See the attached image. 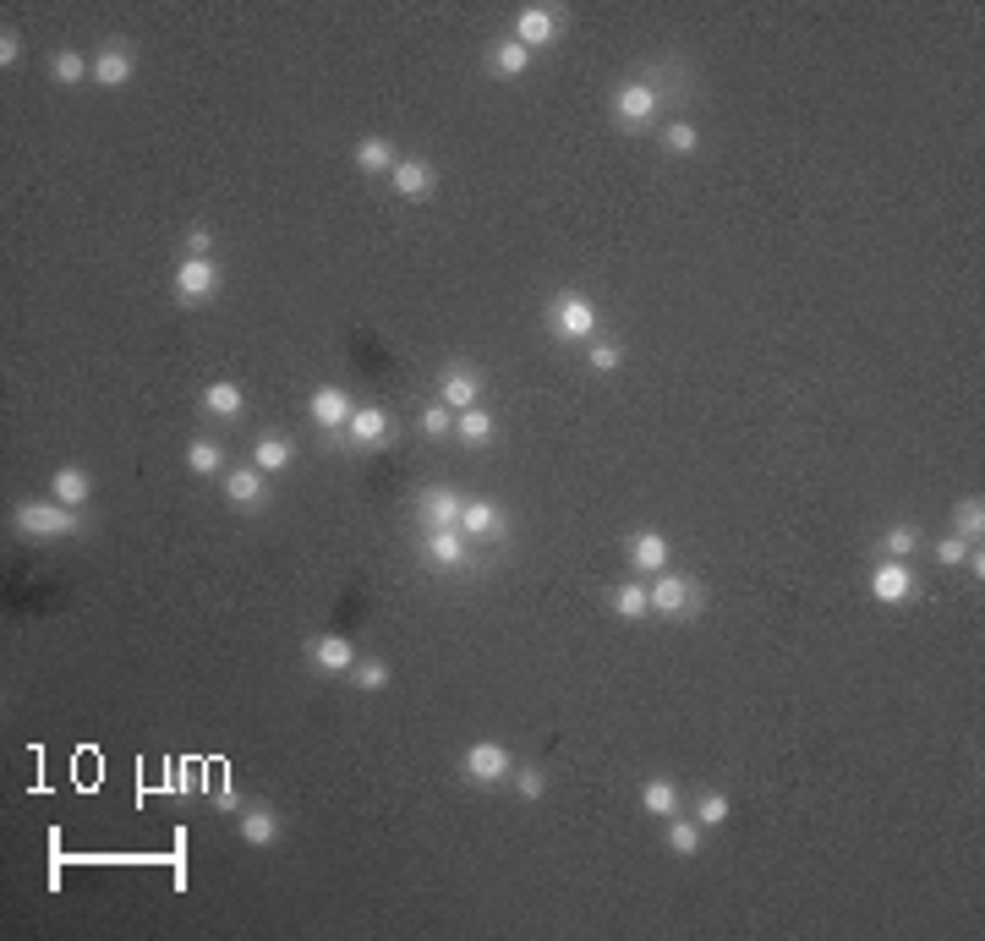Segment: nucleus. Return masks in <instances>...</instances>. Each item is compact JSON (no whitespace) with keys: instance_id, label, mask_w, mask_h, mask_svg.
<instances>
[{"instance_id":"43","label":"nucleus","mask_w":985,"mask_h":941,"mask_svg":"<svg viewBox=\"0 0 985 941\" xmlns=\"http://www.w3.org/2000/svg\"><path fill=\"white\" fill-rule=\"evenodd\" d=\"M219 810H241V794H236V783H219Z\"/></svg>"},{"instance_id":"28","label":"nucleus","mask_w":985,"mask_h":941,"mask_svg":"<svg viewBox=\"0 0 985 941\" xmlns=\"http://www.w3.org/2000/svg\"><path fill=\"white\" fill-rule=\"evenodd\" d=\"M252 466H258V471H285V466H291V444H285V438H258Z\"/></svg>"},{"instance_id":"31","label":"nucleus","mask_w":985,"mask_h":941,"mask_svg":"<svg viewBox=\"0 0 985 941\" xmlns=\"http://www.w3.org/2000/svg\"><path fill=\"white\" fill-rule=\"evenodd\" d=\"M493 66H498L504 77H520V72L531 66V50H526V44L509 39V44H498V50H493Z\"/></svg>"},{"instance_id":"24","label":"nucleus","mask_w":985,"mask_h":941,"mask_svg":"<svg viewBox=\"0 0 985 941\" xmlns=\"http://www.w3.org/2000/svg\"><path fill=\"white\" fill-rule=\"evenodd\" d=\"M187 471H197V476H219V471H225V449H219L214 438H197V444L187 449Z\"/></svg>"},{"instance_id":"5","label":"nucleus","mask_w":985,"mask_h":941,"mask_svg":"<svg viewBox=\"0 0 985 941\" xmlns=\"http://www.w3.org/2000/svg\"><path fill=\"white\" fill-rule=\"evenodd\" d=\"M553 39H559V17H553L548 6H526L515 17V44H526V50H548Z\"/></svg>"},{"instance_id":"25","label":"nucleus","mask_w":985,"mask_h":941,"mask_svg":"<svg viewBox=\"0 0 985 941\" xmlns=\"http://www.w3.org/2000/svg\"><path fill=\"white\" fill-rule=\"evenodd\" d=\"M455 433L466 438V444H493V416L482 411V405H471V411H460V422H455Z\"/></svg>"},{"instance_id":"11","label":"nucleus","mask_w":985,"mask_h":941,"mask_svg":"<svg viewBox=\"0 0 985 941\" xmlns=\"http://www.w3.org/2000/svg\"><path fill=\"white\" fill-rule=\"evenodd\" d=\"M351 411H356V405H351V394H345V389H318V394H312V422H318V427H345V422H351Z\"/></svg>"},{"instance_id":"14","label":"nucleus","mask_w":985,"mask_h":941,"mask_svg":"<svg viewBox=\"0 0 985 941\" xmlns=\"http://www.w3.org/2000/svg\"><path fill=\"white\" fill-rule=\"evenodd\" d=\"M482 394V378L471 373V367H449L444 373V405H455V411H471Z\"/></svg>"},{"instance_id":"10","label":"nucleus","mask_w":985,"mask_h":941,"mask_svg":"<svg viewBox=\"0 0 985 941\" xmlns=\"http://www.w3.org/2000/svg\"><path fill=\"white\" fill-rule=\"evenodd\" d=\"M88 487H94V482H88L83 466H61V471L50 476V498H55V504H66V509L88 504Z\"/></svg>"},{"instance_id":"41","label":"nucleus","mask_w":985,"mask_h":941,"mask_svg":"<svg viewBox=\"0 0 985 941\" xmlns=\"http://www.w3.org/2000/svg\"><path fill=\"white\" fill-rule=\"evenodd\" d=\"M22 61V39H17V33H0V66H17Z\"/></svg>"},{"instance_id":"15","label":"nucleus","mask_w":985,"mask_h":941,"mask_svg":"<svg viewBox=\"0 0 985 941\" xmlns=\"http://www.w3.org/2000/svg\"><path fill=\"white\" fill-rule=\"evenodd\" d=\"M389 181H394V192L400 197H422L427 187H433V165H427V159H400V165L389 170Z\"/></svg>"},{"instance_id":"30","label":"nucleus","mask_w":985,"mask_h":941,"mask_svg":"<svg viewBox=\"0 0 985 941\" xmlns=\"http://www.w3.org/2000/svg\"><path fill=\"white\" fill-rule=\"evenodd\" d=\"M668 848H674V854H695V848H701V821L668 816Z\"/></svg>"},{"instance_id":"12","label":"nucleus","mask_w":985,"mask_h":941,"mask_svg":"<svg viewBox=\"0 0 985 941\" xmlns=\"http://www.w3.org/2000/svg\"><path fill=\"white\" fill-rule=\"evenodd\" d=\"M460 509H466V504H460L449 487H427V493H422V520H427L433 531H438V526H460Z\"/></svg>"},{"instance_id":"2","label":"nucleus","mask_w":985,"mask_h":941,"mask_svg":"<svg viewBox=\"0 0 985 941\" xmlns=\"http://www.w3.org/2000/svg\"><path fill=\"white\" fill-rule=\"evenodd\" d=\"M553 329H559L564 340H591V329H597V307H591L586 296H575V290H564V296L553 301Z\"/></svg>"},{"instance_id":"9","label":"nucleus","mask_w":985,"mask_h":941,"mask_svg":"<svg viewBox=\"0 0 985 941\" xmlns=\"http://www.w3.org/2000/svg\"><path fill=\"white\" fill-rule=\"evenodd\" d=\"M460 537H504V509L498 504H466L460 509Z\"/></svg>"},{"instance_id":"33","label":"nucleus","mask_w":985,"mask_h":941,"mask_svg":"<svg viewBox=\"0 0 985 941\" xmlns=\"http://www.w3.org/2000/svg\"><path fill=\"white\" fill-rule=\"evenodd\" d=\"M695 821H701V827H723V821H728V794H701Z\"/></svg>"},{"instance_id":"38","label":"nucleus","mask_w":985,"mask_h":941,"mask_svg":"<svg viewBox=\"0 0 985 941\" xmlns=\"http://www.w3.org/2000/svg\"><path fill=\"white\" fill-rule=\"evenodd\" d=\"M936 559H942V564H964L969 559V542L964 537H942V542H936Z\"/></svg>"},{"instance_id":"26","label":"nucleus","mask_w":985,"mask_h":941,"mask_svg":"<svg viewBox=\"0 0 985 941\" xmlns=\"http://www.w3.org/2000/svg\"><path fill=\"white\" fill-rule=\"evenodd\" d=\"M980 531H985V504H980V498H964V504L953 509V537L975 542Z\"/></svg>"},{"instance_id":"32","label":"nucleus","mask_w":985,"mask_h":941,"mask_svg":"<svg viewBox=\"0 0 985 941\" xmlns=\"http://www.w3.org/2000/svg\"><path fill=\"white\" fill-rule=\"evenodd\" d=\"M83 77H94V61H83L77 50L55 55V83H83Z\"/></svg>"},{"instance_id":"16","label":"nucleus","mask_w":985,"mask_h":941,"mask_svg":"<svg viewBox=\"0 0 985 941\" xmlns=\"http://www.w3.org/2000/svg\"><path fill=\"white\" fill-rule=\"evenodd\" d=\"M427 553H433V564L460 569L466 564V537H460V526H438L433 537H427Z\"/></svg>"},{"instance_id":"35","label":"nucleus","mask_w":985,"mask_h":941,"mask_svg":"<svg viewBox=\"0 0 985 941\" xmlns=\"http://www.w3.org/2000/svg\"><path fill=\"white\" fill-rule=\"evenodd\" d=\"M663 143L674 148V154H690V148H695V126H690V121H668Z\"/></svg>"},{"instance_id":"39","label":"nucleus","mask_w":985,"mask_h":941,"mask_svg":"<svg viewBox=\"0 0 985 941\" xmlns=\"http://www.w3.org/2000/svg\"><path fill=\"white\" fill-rule=\"evenodd\" d=\"M509 777H515V788H520L526 799H542V788H548V777H542L537 766H531V772H509Z\"/></svg>"},{"instance_id":"40","label":"nucleus","mask_w":985,"mask_h":941,"mask_svg":"<svg viewBox=\"0 0 985 941\" xmlns=\"http://www.w3.org/2000/svg\"><path fill=\"white\" fill-rule=\"evenodd\" d=\"M619 362H624L619 345H591V367H597V373H613Z\"/></svg>"},{"instance_id":"6","label":"nucleus","mask_w":985,"mask_h":941,"mask_svg":"<svg viewBox=\"0 0 985 941\" xmlns=\"http://www.w3.org/2000/svg\"><path fill=\"white\" fill-rule=\"evenodd\" d=\"M466 777H471V783H498V777H509V750L493 745V739L471 745L466 750Z\"/></svg>"},{"instance_id":"23","label":"nucleus","mask_w":985,"mask_h":941,"mask_svg":"<svg viewBox=\"0 0 985 941\" xmlns=\"http://www.w3.org/2000/svg\"><path fill=\"white\" fill-rule=\"evenodd\" d=\"M225 498H230V504H258V498H263V471L258 466H252V471L230 466L225 471Z\"/></svg>"},{"instance_id":"22","label":"nucleus","mask_w":985,"mask_h":941,"mask_svg":"<svg viewBox=\"0 0 985 941\" xmlns=\"http://www.w3.org/2000/svg\"><path fill=\"white\" fill-rule=\"evenodd\" d=\"M641 805L652 810V816L668 821V816L679 810V783H674V777H652V783L641 788Z\"/></svg>"},{"instance_id":"17","label":"nucleus","mask_w":985,"mask_h":941,"mask_svg":"<svg viewBox=\"0 0 985 941\" xmlns=\"http://www.w3.org/2000/svg\"><path fill=\"white\" fill-rule=\"evenodd\" d=\"M630 559H635V569L663 575V569H668V537H663V531H641V537H635V548H630Z\"/></svg>"},{"instance_id":"3","label":"nucleus","mask_w":985,"mask_h":941,"mask_svg":"<svg viewBox=\"0 0 985 941\" xmlns=\"http://www.w3.org/2000/svg\"><path fill=\"white\" fill-rule=\"evenodd\" d=\"M219 290V269L208 258H181L176 269V301H187V307H197V301H208Z\"/></svg>"},{"instance_id":"4","label":"nucleus","mask_w":985,"mask_h":941,"mask_svg":"<svg viewBox=\"0 0 985 941\" xmlns=\"http://www.w3.org/2000/svg\"><path fill=\"white\" fill-rule=\"evenodd\" d=\"M646 597H652V613H668V619H679V613L695 608V586L685 575H668V569L657 575V586L646 591Z\"/></svg>"},{"instance_id":"29","label":"nucleus","mask_w":985,"mask_h":941,"mask_svg":"<svg viewBox=\"0 0 985 941\" xmlns=\"http://www.w3.org/2000/svg\"><path fill=\"white\" fill-rule=\"evenodd\" d=\"M613 613H619V619H641V613H652L646 586H619V591H613Z\"/></svg>"},{"instance_id":"7","label":"nucleus","mask_w":985,"mask_h":941,"mask_svg":"<svg viewBox=\"0 0 985 941\" xmlns=\"http://www.w3.org/2000/svg\"><path fill=\"white\" fill-rule=\"evenodd\" d=\"M307 662L323 673H345V668H356V646L345 635H318V641H307Z\"/></svg>"},{"instance_id":"13","label":"nucleus","mask_w":985,"mask_h":941,"mask_svg":"<svg viewBox=\"0 0 985 941\" xmlns=\"http://www.w3.org/2000/svg\"><path fill=\"white\" fill-rule=\"evenodd\" d=\"M909 569H903V559H887V564H876V575H871V591H876V602H903L909 597Z\"/></svg>"},{"instance_id":"34","label":"nucleus","mask_w":985,"mask_h":941,"mask_svg":"<svg viewBox=\"0 0 985 941\" xmlns=\"http://www.w3.org/2000/svg\"><path fill=\"white\" fill-rule=\"evenodd\" d=\"M882 548L892 553V559H909V553H914V548H920V531H914V526H892V531H887V542H882Z\"/></svg>"},{"instance_id":"21","label":"nucleus","mask_w":985,"mask_h":941,"mask_svg":"<svg viewBox=\"0 0 985 941\" xmlns=\"http://www.w3.org/2000/svg\"><path fill=\"white\" fill-rule=\"evenodd\" d=\"M345 427H351V438H356V444H378V438L389 433V416L378 411V405H356V411H351V422H345Z\"/></svg>"},{"instance_id":"19","label":"nucleus","mask_w":985,"mask_h":941,"mask_svg":"<svg viewBox=\"0 0 985 941\" xmlns=\"http://www.w3.org/2000/svg\"><path fill=\"white\" fill-rule=\"evenodd\" d=\"M356 165H362L367 176H389L400 159H394V143H389V137H367V143H356Z\"/></svg>"},{"instance_id":"18","label":"nucleus","mask_w":985,"mask_h":941,"mask_svg":"<svg viewBox=\"0 0 985 941\" xmlns=\"http://www.w3.org/2000/svg\"><path fill=\"white\" fill-rule=\"evenodd\" d=\"M241 838H247L252 848H269L274 838H280V821H274V810H263V805L241 810Z\"/></svg>"},{"instance_id":"20","label":"nucleus","mask_w":985,"mask_h":941,"mask_svg":"<svg viewBox=\"0 0 985 941\" xmlns=\"http://www.w3.org/2000/svg\"><path fill=\"white\" fill-rule=\"evenodd\" d=\"M126 77H132V55L126 50H99L94 55V83L99 88H121Z\"/></svg>"},{"instance_id":"27","label":"nucleus","mask_w":985,"mask_h":941,"mask_svg":"<svg viewBox=\"0 0 985 941\" xmlns=\"http://www.w3.org/2000/svg\"><path fill=\"white\" fill-rule=\"evenodd\" d=\"M203 405H208L214 416H241V389H236V383H208V389H203Z\"/></svg>"},{"instance_id":"36","label":"nucleus","mask_w":985,"mask_h":941,"mask_svg":"<svg viewBox=\"0 0 985 941\" xmlns=\"http://www.w3.org/2000/svg\"><path fill=\"white\" fill-rule=\"evenodd\" d=\"M449 427H455V422H449V405H427V411H422V433L427 438H444Z\"/></svg>"},{"instance_id":"37","label":"nucleus","mask_w":985,"mask_h":941,"mask_svg":"<svg viewBox=\"0 0 985 941\" xmlns=\"http://www.w3.org/2000/svg\"><path fill=\"white\" fill-rule=\"evenodd\" d=\"M356 684H362V690H384L389 668H384V662H362V668H356Z\"/></svg>"},{"instance_id":"42","label":"nucleus","mask_w":985,"mask_h":941,"mask_svg":"<svg viewBox=\"0 0 985 941\" xmlns=\"http://www.w3.org/2000/svg\"><path fill=\"white\" fill-rule=\"evenodd\" d=\"M208 247H214V236H208V230H203V225H197V230H192V236H187V258H203V252H208Z\"/></svg>"},{"instance_id":"8","label":"nucleus","mask_w":985,"mask_h":941,"mask_svg":"<svg viewBox=\"0 0 985 941\" xmlns=\"http://www.w3.org/2000/svg\"><path fill=\"white\" fill-rule=\"evenodd\" d=\"M613 110H619V121H630V126L652 121V115H657V88H646V83H624L619 94H613Z\"/></svg>"},{"instance_id":"1","label":"nucleus","mask_w":985,"mask_h":941,"mask_svg":"<svg viewBox=\"0 0 985 941\" xmlns=\"http://www.w3.org/2000/svg\"><path fill=\"white\" fill-rule=\"evenodd\" d=\"M11 520H17V531H28V537H66V531H77V515L66 504H17L11 509Z\"/></svg>"}]
</instances>
